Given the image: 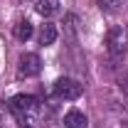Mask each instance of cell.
<instances>
[{
    "mask_svg": "<svg viewBox=\"0 0 128 128\" xmlns=\"http://www.w3.org/2000/svg\"><path fill=\"white\" fill-rule=\"evenodd\" d=\"M121 89H123V91H126V94H128V74H126V76H123V79H121Z\"/></svg>",
    "mask_w": 128,
    "mask_h": 128,
    "instance_id": "30bf717a",
    "label": "cell"
},
{
    "mask_svg": "<svg viewBox=\"0 0 128 128\" xmlns=\"http://www.w3.org/2000/svg\"><path fill=\"white\" fill-rule=\"evenodd\" d=\"M104 10H116L118 5H123V0H96Z\"/></svg>",
    "mask_w": 128,
    "mask_h": 128,
    "instance_id": "9c48e42d",
    "label": "cell"
},
{
    "mask_svg": "<svg viewBox=\"0 0 128 128\" xmlns=\"http://www.w3.org/2000/svg\"><path fill=\"white\" fill-rule=\"evenodd\" d=\"M42 69V62L37 54H22L20 57V64H17V74L20 76H37Z\"/></svg>",
    "mask_w": 128,
    "mask_h": 128,
    "instance_id": "277c9868",
    "label": "cell"
},
{
    "mask_svg": "<svg viewBox=\"0 0 128 128\" xmlns=\"http://www.w3.org/2000/svg\"><path fill=\"white\" fill-rule=\"evenodd\" d=\"M10 111L15 113V118L20 121L22 128H32L40 116V101L32 94H17L10 98Z\"/></svg>",
    "mask_w": 128,
    "mask_h": 128,
    "instance_id": "6da1fadb",
    "label": "cell"
},
{
    "mask_svg": "<svg viewBox=\"0 0 128 128\" xmlns=\"http://www.w3.org/2000/svg\"><path fill=\"white\" fill-rule=\"evenodd\" d=\"M54 91H57L59 98L74 101V98H79V96H81V84H79V81H74V79L62 76V79H57V84H54Z\"/></svg>",
    "mask_w": 128,
    "mask_h": 128,
    "instance_id": "3957f363",
    "label": "cell"
},
{
    "mask_svg": "<svg viewBox=\"0 0 128 128\" xmlns=\"http://www.w3.org/2000/svg\"><path fill=\"white\" fill-rule=\"evenodd\" d=\"M106 44H108V54H111V59H123V54H126L128 49V32L123 27H113L108 32V37H106Z\"/></svg>",
    "mask_w": 128,
    "mask_h": 128,
    "instance_id": "7a4b0ae2",
    "label": "cell"
},
{
    "mask_svg": "<svg viewBox=\"0 0 128 128\" xmlns=\"http://www.w3.org/2000/svg\"><path fill=\"white\" fill-rule=\"evenodd\" d=\"M64 126L66 128H86L89 126V118H86L81 111L72 108V111H66V116H64Z\"/></svg>",
    "mask_w": 128,
    "mask_h": 128,
    "instance_id": "5b68a950",
    "label": "cell"
},
{
    "mask_svg": "<svg viewBox=\"0 0 128 128\" xmlns=\"http://www.w3.org/2000/svg\"><path fill=\"white\" fill-rule=\"evenodd\" d=\"M59 10V0H37V12L42 17H49Z\"/></svg>",
    "mask_w": 128,
    "mask_h": 128,
    "instance_id": "ba28073f",
    "label": "cell"
},
{
    "mask_svg": "<svg viewBox=\"0 0 128 128\" xmlns=\"http://www.w3.org/2000/svg\"><path fill=\"white\" fill-rule=\"evenodd\" d=\"M32 22L30 20H20V22H17L15 25V40H20V42H27V40H30L32 37Z\"/></svg>",
    "mask_w": 128,
    "mask_h": 128,
    "instance_id": "52a82bcc",
    "label": "cell"
},
{
    "mask_svg": "<svg viewBox=\"0 0 128 128\" xmlns=\"http://www.w3.org/2000/svg\"><path fill=\"white\" fill-rule=\"evenodd\" d=\"M54 40H57V25L54 22H47L42 27V32H40V44L49 47V44H54Z\"/></svg>",
    "mask_w": 128,
    "mask_h": 128,
    "instance_id": "8992f818",
    "label": "cell"
},
{
    "mask_svg": "<svg viewBox=\"0 0 128 128\" xmlns=\"http://www.w3.org/2000/svg\"><path fill=\"white\" fill-rule=\"evenodd\" d=\"M0 128H2V123H0Z\"/></svg>",
    "mask_w": 128,
    "mask_h": 128,
    "instance_id": "8fae6325",
    "label": "cell"
}]
</instances>
